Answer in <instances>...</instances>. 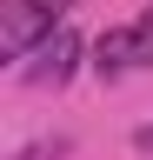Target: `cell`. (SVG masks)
Wrapping results in <instances>:
<instances>
[{
	"label": "cell",
	"mask_w": 153,
	"mask_h": 160,
	"mask_svg": "<svg viewBox=\"0 0 153 160\" xmlns=\"http://www.w3.org/2000/svg\"><path fill=\"white\" fill-rule=\"evenodd\" d=\"M73 67H80V33H53L40 53H33V67H27V80L33 87H60V80H73Z\"/></svg>",
	"instance_id": "cell-3"
},
{
	"label": "cell",
	"mask_w": 153,
	"mask_h": 160,
	"mask_svg": "<svg viewBox=\"0 0 153 160\" xmlns=\"http://www.w3.org/2000/svg\"><path fill=\"white\" fill-rule=\"evenodd\" d=\"M93 67H100L107 80L153 67V27H146V20H140V27H107L100 40H93Z\"/></svg>",
	"instance_id": "cell-2"
},
{
	"label": "cell",
	"mask_w": 153,
	"mask_h": 160,
	"mask_svg": "<svg viewBox=\"0 0 153 160\" xmlns=\"http://www.w3.org/2000/svg\"><path fill=\"white\" fill-rule=\"evenodd\" d=\"M146 27H153V13H146Z\"/></svg>",
	"instance_id": "cell-6"
},
{
	"label": "cell",
	"mask_w": 153,
	"mask_h": 160,
	"mask_svg": "<svg viewBox=\"0 0 153 160\" xmlns=\"http://www.w3.org/2000/svg\"><path fill=\"white\" fill-rule=\"evenodd\" d=\"M133 147H140V153H153V127H140V133H133Z\"/></svg>",
	"instance_id": "cell-5"
},
{
	"label": "cell",
	"mask_w": 153,
	"mask_h": 160,
	"mask_svg": "<svg viewBox=\"0 0 153 160\" xmlns=\"http://www.w3.org/2000/svg\"><path fill=\"white\" fill-rule=\"evenodd\" d=\"M67 153H73V140H60V133H53V140H33V147H20L13 160H67Z\"/></svg>",
	"instance_id": "cell-4"
},
{
	"label": "cell",
	"mask_w": 153,
	"mask_h": 160,
	"mask_svg": "<svg viewBox=\"0 0 153 160\" xmlns=\"http://www.w3.org/2000/svg\"><path fill=\"white\" fill-rule=\"evenodd\" d=\"M73 0H0V53L7 60H27L40 53L53 33H60Z\"/></svg>",
	"instance_id": "cell-1"
}]
</instances>
